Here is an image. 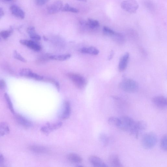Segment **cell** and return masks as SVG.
Here are the masks:
<instances>
[{
    "mask_svg": "<svg viewBox=\"0 0 167 167\" xmlns=\"http://www.w3.org/2000/svg\"><path fill=\"white\" fill-rule=\"evenodd\" d=\"M157 137L156 134L153 132L146 133L143 136L142 145L144 149H149L153 148L157 143Z\"/></svg>",
    "mask_w": 167,
    "mask_h": 167,
    "instance_id": "obj_1",
    "label": "cell"
},
{
    "mask_svg": "<svg viewBox=\"0 0 167 167\" xmlns=\"http://www.w3.org/2000/svg\"><path fill=\"white\" fill-rule=\"evenodd\" d=\"M119 87L122 90L129 93L135 92L138 88V84L136 81L128 79L122 80L119 85Z\"/></svg>",
    "mask_w": 167,
    "mask_h": 167,
    "instance_id": "obj_2",
    "label": "cell"
},
{
    "mask_svg": "<svg viewBox=\"0 0 167 167\" xmlns=\"http://www.w3.org/2000/svg\"><path fill=\"white\" fill-rule=\"evenodd\" d=\"M67 76L75 85L79 89L84 88L87 84V80L82 75L75 73H69Z\"/></svg>",
    "mask_w": 167,
    "mask_h": 167,
    "instance_id": "obj_3",
    "label": "cell"
},
{
    "mask_svg": "<svg viewBox=\"0 0 167 167\" xmlns=\"http://www.w3.org/2000/svg\"><path fill=\"white\" fill-rule=\"evenodd\" d=\"M120 124L119 128L121 130L129 133L133 127L135 121L131 117L124 116L120 118Z\"/></svg>",
    "mask_w": 167,
    "mask_h": 167,
    "instance_id": "obj_4",
    "label": "cell"
},
{
    "mask_svg": "<svg viewBox=\"0 0 167 167\" xmlns=\"http://www.w3.org/2000/svg\"><path fill=\"white\" fill-rule=\"evenodd\" d=\"M147 127L145 122L143 121H135L133 128L129 133L136 138L143 132Z\"/></svg>",
    "mask_w": 167,
    "mask_h": 167,
    "instance_id": "obj_5",
    "label": "cell"
},
{
    "mask_svg": "<svg viewBox=\"0 0 167 167\" xmlns=\"http://www.w3.org/2000/svg\"><path fill=\"white\" fill-rule=\"evenodd\" d=\"M121 7L124 10L130 13H134L139 7L136 0H125L121 4Z\"/></svg>",
    "mask_w": 167,
    "mask_h": 167,
    "instance_id": "obj_6",
    "label": "cell"
},
{
    "mask_svg": "<svg viewBox=\"0 0 167 167\" xmlns=\"http://www.w3.org/2000/svg\"><path fill=\"white\" fill-rule=\"evenodd\" d=\"M63 8V3L60 1H57L53 3L47 8L48 13L50 14L58 13L62 10Z\"/></svg>",
    "mask_w": 167,
    "mask_h": 167,
    "instance_id": "obj_7",
    "label": "cell"
},
{
    "mask_svg": "<svg viewBox=\"0 0 167 167\" xmlns=\"http://www.w3.org/2000/svg\"><path fill=\"white\" fill-rule=\"evenodd\" d=\"M153 102L156 106L161 109H165L167 107V99L164 96H159L153 98Z\"/></svg>",
    "mask_w": 167,
    "mask_h": 167,
    "instance_id": "obj_8",
    "label": "cell"
},
{
    "mask_svg": "<svg viewBox=\"0 0 167 167\" xmlns=\"http://www.w3.org/2000/svg\"><path fill=\"white\" fill-rule=\"evenodd\" d=\"M20 43L35 51H40L42 49L41 47L33 40H20Z\"/></svg>",
    "mask_w": 167,
    "mask_h": 167,
    "instance_id": "obj_9",
    "label": "cell"
},
{
    "mask_svg": "<svg viewBox=\"0 0 167 167\" xmlns=\"http://www.w3.org/2000/svg\"><path fill=\"white\" fill-rule=\"evenodd\" d=\"M11 13L15 17L18 18L23 19L25 17V12L17 5H13L10 7Z\"/></svg>",
    "mask_w": 167,
    "mask_h": 167,
    "instance_id": "obj_10",
    "label": "cell"
},
{
    "mask_svg": "<svg viewBox=\"0 0 167 167\" xmlns=\"http://www.w3.org/2000/svg\"><path fill=\"white\" fill-rule=\"evenodd\" d=\"M28 149L31 151L36 153L46 154L50 153V149L48 148L45 146L40 145L30 146L28 147Z\"/></svg>",
    "mask_w": 167,
    "mask_h": 167,
    "instance_id": "obj_11",
    "label": "cell"
},
{
    "mask_svg": "<svg viewBox=\"0 0 167 167\" xmlns=\"http://www.w3.org/2000/svg\"><path fill=\"white\" fill-rule=\"evenodd\" d=\"M88 160L95 167H106L108 166V165L98 157L92 156L89 157Z\"/></svg>",
    "mask_w": 167,
    "mask_h": 167,
    "instance_id": "obj_12",
    "label": "cell"
},
{
    "mask_svg": "<svg viewBox=\"0 0 167 167\" xmlns=\"http://www.w3.org/2000/svg\"><path fill=\"white\" fill-rule=\"evenodd\" d=\"M62 122H58L54 124H48L46 126H43L41 128V131L45 133H48L53 130L58 129L62 126Z\"/></svg>",
    "mask_w": 167,
    "mask_h": 167,
    "instance_id": "obj_13",
    "label": "cell"
},
{
    "mask_svg": "<svg viewBox=\"0 0 167 167\" xmlns=\"http://www.w3.org/2000/svg\"><path fill=\"white\" fill-rule=\"evenodd\" d=\"M129 57L130 54L127 53L120 58L119 64V70L120 72L124 71L127 68Z\"/></svg>",
    "mask_w": 167,
    "mask_h": 167,
    "instance_id": "obj_14",
    "label": "cell"
},
{
    "mask_svg": "<svg viewBox=\"0 0 167 167\" xmlns=\"http://www.w3.org/2000/svg\"><path fill=\"white\" fill-rule=\"evenodd\" d=\"M63 111L60 117L62 119L66 120L70 117L71 114V106L70 102L68 101L64 102Z\"/></svg>",
    "mask_w": 167,
    "mask_h": 167,
    "instance_id": "obj_15",
    "label": "cell"
},
{
    "mask_svg": "<svg viewBox=\"0 0 167 167\" xmlns=\"http://www.w3.org/2000/svg\"><path fill=\"white\" fill-rule=\"evenodd\" d=\"M109 164L111 166L114 167H123L121 164L120 158L118 155L115 154H113L110 156L108 159Z\"/></svg>",
    "mask_w": 167,
    "mask_h": 167,
    "instance_id": "obj_16",
    "label": "cell"
},
{
    "mask_svg": "<svg viewBox=\"0 0 167 167\" xmlns=\"http://www.w3.org/2000/svg\"><path fill=\"white\" fill-rule=\"evenodd\" d=\"M15 119L18 123L23 127L29 128L31 126V123L30 121L21 115H16Z\"/></svg>",
    "mask_w": 167,
    "mask_h": 167,
    "instance_id": "obj_17",
    "label": "cell"
},
{
    "mask_svg": "<svg viewBox=\"0 0 167 167\" xmlns=\"http://www.w3.org/2000/svg\"><path fill=\"white\" fill-rule=\"evenodd\" d=\"M81 52L83 53L93 55H97L99 53V51L97 48L92 47L83 48L81 49Z\"/></svg>",
    "mask_w": 167,
    "mask_h": 167,
    "instance_id": "obj_18",
    "label": "cell"
},
{
    "mask_svg": "<svg viewBox=\"0 0 167 167\" xmlns=\"http://www.w3.org/2000/svg\"><path fill=\"white\" fill-rule=\"evenodd\" d=\"M27 33L29 35L31 39L35 40H40L41 39L40 36L36 33L34 27L31 26L28 27L27 30Z\"/></svg>",
    "mask_w": 167,
    "mask_h": 167,
    "instance_id": "obj_19",
    "label": "cell"
},
{
    "mask_svg": "<svg viewBox=\"0 0 167 167\" xmlns=\"http://www.w3.org/2000/svg\"><path fill=\"white\" fill-rule=\"evenodd\" d=\"M68 160L70 162L75 163H79L82 161V159L79 155L72 153L69 154L67 156Z\"/></svg>",
    "mask_w": 167,
    "mask_h": 167,
    "instance_id": "obj_20",
    "label": "cell"
},
{
    "mask_svg": "<svg viewBox=\"0 0 167 167\" xmlns=\"http://www.w3.org/2000/svg\"><path fill=\"white\" fill-rule=\"evenodd\" d=\"M9 131V126L6 123L3 122L0 124V136L6 135Z\"/></svg>",
    "mask_w": 167,
    "mask_h": 167,
    "instance_id": "obj_21",
    "label": "cell"
},
{
    "mask_svg": "<svg viewBox=\"0 0 167 167\" xmlns=\"http://www.w3.org/2000/svg\"><path fill=\"white\" fill-rule=\"evenodd\" d=\"M70 54H64L52 55L50 56V58L52 60L63 61L67 60L71 58Z\"/></svg>",
    "mask_w": 167,
    "mask_h": 167,
    "instance_id": "obj_22",
    "label": "cell"
},
{
    "mask_svg": "<svg viewBox=\"0 0 167 167\" xmlns=\"http://www.w3.org/2000/svg\"><path fill=\"white\" fill-rule=\"evenodd\" d=\"M108 124L111 125L119 128L120 124V118L115 117H111L108 120Z\"/></svg>",
    "mask_w": 167,
    "mask_h": 167,
    "instance_id": "obj_23",
    "label": "cell"
},
{
    "mask_svg": "<svg viewBox=\"0 0 167 167\" xmlns=\"http://www.w3.org/2000/svg\"><path fill=\"white\" fill-rule=\"evenodd\" d=\"M86 25L92 29H95L99 27L100 23L96 20L88 19L86 22Z\"/></svg>",
    "mask_w": 167,
    "mask_h": 167,
    "instance_id": "obj_24",
    "label": "cell"
},
{
    "mask_svg": "<svg viewBox=\"0 0 167 167\" xmlns=\"http://www.w3.org/2000/svg\"><path fill=\"white\" fill-rule=\"evenodd\" d=\"M99 140L104 146H107L109 143V137L107 134L101 133L100 134Z\"/></svg>",
    "mask_w": 167,
    "mask_h": 167,
    "instance_id": "obj_25",
    "label": "cell"
},
{
    "mask_svg": "<svg viewBox=\"0 0 167 167\" xmlns=\"http://www.w3.org/2000/svg\"><path fill=\"white\" fill-rule=\"evenodd\" d=\"M167 134H165L162 137L160 141V147L162 150L166 152L167 149Z\"/></svg>",
    "mask_w": 167,
    "mask_h": 167,
    "instance_id": "obj_26",
    "label": "cell"
},
{
    "mask_svg": "<svg viewBox=\"0 0 167 167\" xmlns=\"http://www.w3.org/2000/svg\"><path fill=\"white\" fill-rule=\"evenodd\" d=\"M62 11H63L71 12L75 13H78L79 12V10L75 8L70 6L68 4H66L64 7H63Z\"/></svg>",
    "mask_w": 167,
    "mask_h": 167,
    "instance_id": "obj_27",
    "label": "cell"
},
{
    "mask_svg": "<svg viewBox=\"0 0 167 167\" xmlns=\"http://www.w3.org/2000/svg\"><path fill=\"white\" fill-rule=\"evenodd\" d=\"M5 99L6 101L8 107L10 110V111L12 113H14V109L13 104L11 103L10 97L8 95L7 93H5Z\"/></svg>",
    "mask_w": 167,
    "mask_h": 167,
    "instance_id": "obj_28",
    "label": "cell"
},
{
    "mask_svg": "<svg viewBox=\"0 0 167 167\" xmlns=\"http://www.w3.org/2000/svg\"><path fill=\"white\" fill-rule=\"evenodd\" d=\"M103 32L105 35L109 36H114L116 33V32L111 30V28L106 26L104 27Z\"/></svg>",
    "mask_w": 167,
    "mask_h": 167,
    "instance_id": "obj_29",
    "label": "cell"
},
{
    "mask_svg": "<svg viewBox=\"0 0 167 167\" xmlns=\"http://www.w3.org/2000/svg\"><path fill=\"white\" fill-rule=\"evenodd\" d=\"M32 72V71L30 69L24 68L20 70V75L21 76L28 78Z\"/></svg>",
    "mask_w": 167,
    "mask_h": 167,
    "instance_id": "obj_30",
    "label": "cell"
},
{
    "mask_svg": "<svg viewBox=\"0 0 167 167\" xmlns=\"http://www.w3.org/2000/svg\"><path fill=\"white\" fill-rule=\"evenodd\" d=\"M13 28L11 27L9 31H3L0 32V36L4 39H6L10 36L13 32Z\"/></svg>",
    "mask_w": 167,
    "mask_h": 167,
    "instance_id": "obj_31",
    "label": "cell"
},
{
    "mask_svg": "<svg viewBox=\"0 0 167 167\" xmlns=\"http://www.w3.org/2000/svg\"><path fill=\"white\" fill-rule=\"evenodd\" d=\"M28 78L34 79L37 81H41L43 79V76L32 72L31 73Z\"/></svg>",
    "mask_w": 167,
    "mask_h": 167,
    "instance_id": "obj_32",
    "label": "cell"
},
{
    "mask_svg": "<svg viewBox=\"0 0 167 167\" xmlns=\"http://www.w3.org/2000/svg\"><path fill=\"white\" fill-rule=\"evenodd\" d=\"M13 55L14 57L24 63L27 62V60L23 57L20 55L17 51H14V52Z\"/></svg>",
    "mask_w": 167,
    "mask_h": 167,
    "instance_id": "obj_33",
    "label": "cell"
},
{
    "mask_svg": "<svg viewBox=\"0 0 167 167\" xmlns=\"http://www.w3.org/2000/svg\"><path fill=\"white\" fill-rule=\"evenodd\" d=\"M35 1L36 4H37V5H42L47 3L49 0H35Z\"/></svg>",
    "mask_w": 167,
    "mask_h": 167,
    "instance_id": "obj_34",
    "label": "cell"
},
{
    "mask_svg": "<svg viewBox=\"0 0 167 167\" xmlns=\"http://www.w3.org/2000/svg\"><path fill=\"white\" fill-rule=\"evenodd\" d=\"M6 86V83L5 81L3 80H0V88L3 89Z\"/></svg>",
    "mask_w": 167,
    "mask_h": 167,
    "instance_id": "obj_35",
    "label": "cell"
},
{
    "mask_svg": "<svg viewBox=\"0 0 167 167\" xmlns=\"http://www.w3.org/2000/svg\"><path fill=\"white\" fill-rule=\"evenodd\" d=\"M52 82L54 83L58 91L59 92L60 88L59 83L58 82V81L55 80H53L52 81Z\"/></svg>",
    "mask_w": 167,
    "mask_h": 167,
    "instance_id": "obj_36",
    "label": "cell"
},
{
    "mask_svg": "<svg viewBox=\"0 0 167 167\" xmlns=\"http://www.w3.org/2000/svg\"><path fill=\"white\" fill-rule=\"evenodd\" d=\"M4 15V12L2 8L0 7V19L2 18Z\"/></svg>",
    "mask_w": 167,
    "mask_h": 167,
    "instance_id": "obj_37",
    "label": "cell"
},
{
    "mask_svg": "<svg viewBox=\"0 0 167 167\" xmlns=\"http://www.w3.org/2000/svg\"><path fill=\"white\" fill-rule=\"evenodd\" d=\"M4 161V158L2 155L0 154V165L3 164Z\"/></svg>",
    "mask_w": 167,
    "mask_h": 167,
    "instance_id": "obj_38",
    "label": "cell"
},
{
    "mask_svg": "<svg viewBox=\"0 0 167 167\" xmlns=\"http://www.w3.org/2000/svg\"><path fill=\"white\" fill-rule=\"evenodd\" d=\"M77 1L84 2H86L87 1V0H77Z\"/></svg>",
    "mask_w": 167,
    "mask_h": 167,
    "instance_id": "obj_39",
    "label": "cell"
},
{
    "mask_svg": "<svg viewBox=\"0 0 167 167\" xmlns=\"http://www.w3.org/2000/svg\"><path fill=\"white\" fill-rule=\"evenodd\" d=\"M2 1L5 2H10L12 1V0H2Z\"/></svg>",
    "mask_w": 167,
    "mask_h": 167,
    "instance_id": "obj_40",
    "label": "cell"
},
{
    "mask_svg": "<svg viewBox=\"0 0 167 167\" xmlns=\"http://www.w3.org/2000/svg\"><path fill=\"white\" fill-rule=\"evenodd\" d=\"M1 38H0V42L1 41Z\"/></svg>",
    "mask_w": 167,
    "mask_h": 167,
    "instance_id": "obj_41",
    "label": "cell"
}]
</instances>
